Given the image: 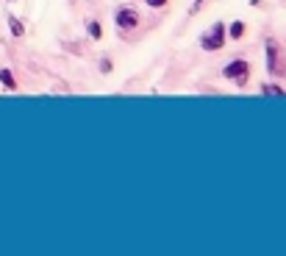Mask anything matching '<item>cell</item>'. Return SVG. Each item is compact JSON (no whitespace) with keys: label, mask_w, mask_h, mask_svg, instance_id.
Instances as JSON below:
<instances>
[{"label":"cell","mask_w":286,"mask_h":256,"mask_svg":"<svg viewBox=\"0 0 286 256\" xmlns=\"http://www.w3.org/2000/svg\"><path fill=\"white\" fill-rule=\"evenodd\" d=\"M114 25L120 31V37H128L134 28H139V11L131 6H117L114 9Z\"/></svg>","instance_id":"cell-4"},{"label":"cell","mask_w":286,"mask_h":256,"mask_svg":"<svg viewBox=\"0 0 286 256\" xmlns=\"http://www.w3.org/2000/svg\"><path fill=\"white\" fill-rule=\"evenodd\" d=\"M264 47H267V73H270L272 78H281V75H286V64L281 62V56H283L281 45H278L272 37H267Z\"/></svg>","instance_id":"cell-3"},{"label":"cell","mask_w":286,"mask_h":256,"mask_svg":"<svg viewBox=\"0 0 286 256\" xmlns=\"http://www.w3.org/2000/svg\"><path fill=\"white\" fill-rule=\"evenodd\" d=\"M245 34H247V22L245 20H234L228 25V39H236V42H239V39H245Z\"/></svg>","instance_id":"cell-5"},{"label":"cell","mask_w":286,"mask_h":256,"mask_svg":"<svg viewBox=\"0 0 286 256\" xmlns=\"http://www.w3.org/2000/svg\"><path fill=\"white\" fill-rule=\"evenodd\" d=\"M203 3H206V0H195V3L189 6V17H195V14H198V11L203 9Z\"/></svg>","instance_id":"cell-11"},{"label":"cell","mask_w":286,"mask_h":256,"mask_svg":"<svg viewBox=\"0 0 286 256\" xmlns=\"http://www.w3.org/2000/svg\"><path fill=\"white\" fill-rule=\"evenodd\" d=\"M0 84L6 89H17V78L11 75V70H0Z\"/></svg>","instance_id":"cell-8"},{"label":"cell","mask_w":286,"mask_h":256,"mask_svg":"<svg viewBox=\"0 0 286 256\" xmlns=\"http://www.w3.org/2000/svg\"><path fill=\"white\" fill-rule=\"evenodd\" d=\"M200 50H206V53H217V50H223L225 42H228V25L225 22H214V25H208L203 34H200Z\"/></svg>","instance_id":"cell-1"},{"label":"cell","mask_w":286,"mask_h":256,"mask_svg":"<svg viewBox=\"0 0 286 256\" xmlns=\"http://www.w3.org/2000/svg\"><path fill=\"white\" fill-rule=\"evenodd\" d=\"M86 34H89L92 42H100V39H103V25H100L98 20H89L86 22Z\"/></svg>","instance_id":"cell-6"},{"label":"cell","mask_w":286,"mask_h":256,"mask_svg":"<svg viewBox=\"0 0 286 256\" xmlns=\"http://www.w3.org/2000/svg\"><path fill=\"white\" fill-rule=\"evenodd\" d=\"M223 78L231 81L234 87L245 89L247 81H250V62L247 59H234V62H228L223 67Z\"/></svg>","instance_id":"cell-2"},{"label":"cell","mask_w":286,"mask_h":256,"mask_svg":"<svg viewBox=\"0 0 286 256\" xmlns=\"http://www.w3.org/2000/svg\"><path fill=\"white\" fill-rule=\"evenodd\" d=\"M259 3H264V0H250V6H259Z\"/></svg>","instance_id":"cell-13"},{"label":"cell","mask_w":286,"mask_h":256,"mask_svg":"<svg viewBox=\"0 0 286 256\" xmlns=\"http://www.w3.org/2000/svg\"><path fill=\"white\" fill-rule=\"evenodd\" d=\"M9 31H11V37H25V25H22V20H17L14 14H9Z\"/></svg>","instance_id":"cell-7"},{"label":"cell","mask_w":286,"mask_h":256,"mask_svg":"<svg viewBox=\"0 0 286 256\" xmlns=\"http://www.w3.org/2000/svg\"><path fill=\"white\" fill-rule=\"evenodd\" d=\"M147 6H150V9H164L167 3H170V0H145Z\"/></svg>","instance_id":"cell-12"},{"label":"cell","mask_w":286,"mask_h":256,"mask_svg":"<svg viewBox=\"0 0 286 256\" xmlns=\"http://www.w3.org/2000/svg\"><path fill=\"white\" fill-rule=\"evenodd\" d=\"M111 70H114V62H111V59H103V62H100V73H106V75H109Z\"/></svg>","instance_id":"cell-10"},{"label":"cell","mask_w":286,"mask_h":256,"mask_svg":"<svg viewBox=\"0 0 286 256\" xmlns=\"http://www.w3.org/2000/svg\"><path fill=\"white\" fill-rule=\"evenodd\" d=\"M261 95H286V89L278 84H261Z\"/></svg>","instance_id":"cell-9"}]
</instances>
